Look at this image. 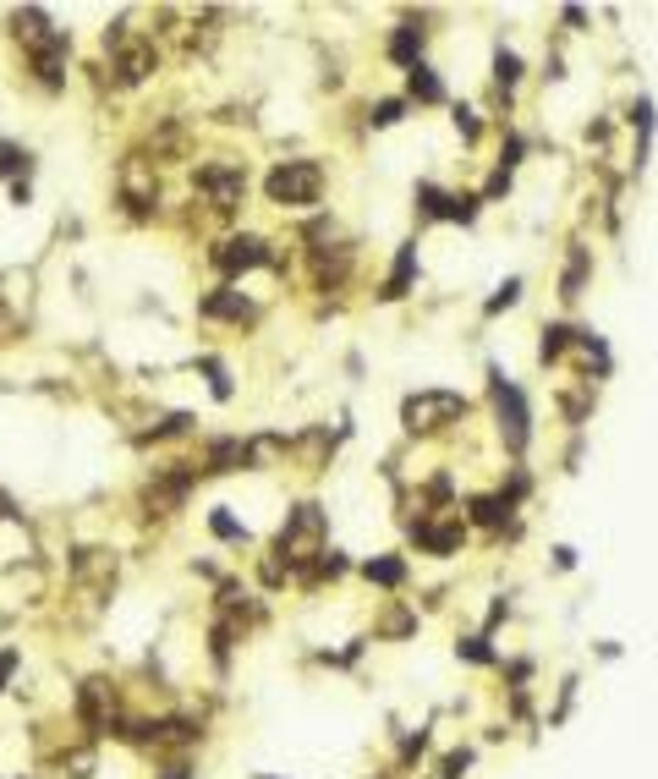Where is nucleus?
<instances>
[{
	"mask_svg": "<svg viewBox=\"0 0 658 779\" xmlns=\"http://www.w3.org/2000/svg\"><path fill=\"white\" fill-rule=\"evenodd\" d=\"M203 313H209V318H253V303H247L242 292L225 286V292H214V297L203 303Z\"/></svg>",
	"mask_w": 658,
	"mask_h": 779,
	"instance_id": "obj_9",
	"label": "nucleus"
},
{
	"mask_svg": "<svg viewBox=\"0 0 658 779\" xmlns=\"http://www.w3.org/2000/svg\"><path fill=\"white\" fill-rule=\"evenodd\" d=\"M17 170H28V155L17 144H0V176H17Z\"/></svg>",
	"mask_w": 658,
	"mask_h": 779,
	"instance_id": "obj_20",
	"label": "nucleus"
},
{
	"mask_svg": "<svg viewBox=\"0 0 658 779\" xmlns=\"http://www.w3.org/2000/svg\"><path fill=\"white\" fill-rule=\"evenodd\" d=\"M121 83H144L149 72H155V50L149 44H132V50H121Z\"/></svg>",
	"mask_w": 658,
	"mask_h": 779,
	"instance_id": "obj_10",
	"label": "nucleus"
},
{
	"mask_svg": "<svg viewBox=\"0 0 658 779\" xmlns=\"http://www.w3.org/2000/svg\"><path fill=\"white\" fill-rule=\"evenodd\" d=\"M412 270H417V248H401V259H395V270H390V281H384V297H390V303H395V297H406Z\"/></svg>",
	"mask_w": 658,
	"mask_h": 779,
	"instance_id": "obj_12",
	"label": "nucleus"
},
{
	"mask_svg": "<svg viewBox=\"0 0 658 779\" xmlns=\"http://www.w3.org/2000/svg\"><path fill=\"white\" fill-rule=\"evenodd\" d=\"M264 192H269V203H280V209H308V203H319V192H325V165H319V159H286V165H275V170L264 176Z\"/></svg>",
	"mask_w": 658,
	"mask_h": 779,
	"instance_id": "obj_1",
	"label": "nucleus"
},
{
	"mask_svg": "<svg viewBox=\"0 0 658 779\" xmlns=\"http://www.w3.org/2000/svg\"><path fill=\"white\" fill-rule=\"evenodd\" d=\"M417 198H423V214H434V220H473L478 214V198H461V192H439V187H417Z\"/></svg>",
	"mask_w": 658,
	"mask_h": 779,
	"instance_id": "obj_7",
	"label": "nucleus"
},
{
	"mask_svg": "<svg viewBox=\"0 0 658 779\" xmlns=\"http://www.w3.org/2000/svg\"><path fill=\"white\" fill-rule=\"evenodd\" d=\"M11 670H17V653L6 648V653H0V692H6V681H11Z\"/></svg>",
	"mask_w": 658,
	"mask_h": 779,
	"instance_id": "obj_24",
	"label": "nucleus"
},
{
	"mask_svg": "<svg viewBox=\"0 0 658 779\" xmlns=\"http://www.w3.org/2000/svg\"><path fill=\"white\" fill-rule=\"evenodd\" d=\"M461 769H467V752H456V758H445V779H461Z\"/></svg>",
	"mask_w": 658,
	"mask_h": 779,
	"instance_id": "obj_25",
	"label": "nucleus"
},
{
	"mask_svg": "<svg viewBox=\"0 0 658 779\" xmlns=\"http://www.w3.org/2000/svg\"><path fill=\"white\" fill-rule=\"evenodd\" d=\"M494 77H499V88H510V83L521 77V61H516L510 50H499V55H494Z\"/></svg>",
	"mask_w": 658,
	"mask_h": 779,
	"instance_id": "obj_18",
	"label": "nucleus"
},
{
	"mask_svg": "<svg viewBox=\"0 0 658 779\" xmlns=\"http://www.w3.org/2000/svg\"><path fill=\"white\" fill-rule=\"evenodd\" d=\"M209 527H214L220 538H247V533H242V527H236V522H231L225 510H214V516H209Z\"/></svg>",
	"mask_w": 658,
	"mask_h": 779,
	"instance_id": "obj_23",
	"label": "nucleus"
},
{
	"mask_svg": "<svg viewBox=\"0 0 658 779\" xmlns=\"http://www.w3.org/2000/svg\"><path fill=\"white\" fill-rule=\"evenodd\" d=\"M461 412H467V401H461L456 390H423V396H412V401L401 407V418H406L412 434H428V429H439V423H456Z\"/></svg>",
	"mask_w": 658,
	"mask_h": 779,
	"instance_id": "obj_3",
	"label": "nucleus"
},
{
	"mask_svg": "<svg viewBox=\"0 0 658 779\" xmlns=\"http://www.w3.org/2000/svg\"><path fill=\"white\" fill-rule=\"evenodd\" d=\"M406 88H412V99H423V105H439V99H445V88H439V77H434L428 66H412Z\"/></svg>",
	"mask_w": 658,
	"mask_h": 779,
	"instance_id": "obj_14",
	"label": "nucleus"
},
{
	"mask_svg": "<svg viewBox=\"0 0 658 779\" xmlns=\"http://www.w3.org/2000/svg\"><path fill=\"white\" fill-rule=\"evenodd\" d=\"M417 544L434 549V555H450V549L461 544V527H428V522H423V527H417Z\"/></svg>",
	"mask_w": 658,
	"mask_h": 779,
	"instance_id": "obj_15",
	"label": "nucleus"
},
{
	"mask_svg": "<svg viewBox=\"0 0 658 779\" xmlns=\"http://www.w3.org/2000/svg\"><path fill=\"white\" fill-rule=\"evenodd\" d=\"M494 407H499V429H505V445L510 451H521L527 445V434H532V418H527V401H521V390L494 368Z\"/></svg>",
	"mask_w": 658,
	"mask_h": 779,
	"instance_id": "obj_4",
	"label": "nucleus"
},
{
	"mask_svg": "<svg viewBox=\"0 0 658 779\" xmlns=\"http://www.w3.org/2000/svg\"><path fill=\"white\" fill-rule=\"evenodd\" d=\"M362 577H368V582H379V588H401V582H406V566H401V560H390V555H373V560L362 566Z\"/></svg>",
	"mask_w": 658,
	"mask_h": 779,
	"instance_id": "obj_13",
	"label": "nucleus"
},
{
	"mask_svg": "<svg viewBox=\"0 0 658 779\" xmlns=\"http://www.w3.org/2000/svg\"><path fill=\"white\" fill-rule=\"evenodd\" d=\"M319 538H325V510H319V505H297V510L286 516V527H280V555H286L291 566H297V560H314V555H325Z\"/></svg>",
	"mask_w": 658,
	"mask_h": 779,
	"instance_id": "obj_2",
	"label": "nucleus"
},
{
	"mask_svg": "<svg viewBox=\"0 0 658 779\" xmlns=\"http://www.w3.org/2000/svg\"><path fill=\"white\" fill-rule=\"evenodd\" d=\"M516 297H521V281H505V286H499V297H489V313H505Z\"/></svg>",
	"mask_w": 658,
	"mask_h": 779,
	"instance_id": "obj_22",
	"label": "nucleus"
},
{
	"mask_svg": "<svg viewBox=\"0 0 658 779\" xmlns=\"http://www.w3.org/2000/svg\"><path fill=\"white\" fill-rule=\"evenodd\" d=\"M417 55H423V28H417V22L395 28V33H390V61H401V66H417Z\"/></svg>",
	"mask_w": 658,
	"mask_h": 779,
	"instance_id": "obj_8",
	"label": "nucleus"
},
{
	"mask_svg": "<svg viewBox=\"0 0 658 779\" xmlns=\"http://www.w3.org/2000/svg\"><path fill=\"white\" fill-rule=\"evenodd\" d=\"M247 456H253V451H247L242 440H214V445H209V472H236Z\"/></svg>",
	"mask_w": 658,
	"mask_h": 779,
	"instance_id": "obj_11",
	"label": "nucleus"
},
{
	"mask_svg": "<svg viewBox=\"0 0 658 779\" xmlns=\"http://www.w3.org/2000/svg\"><path fill=\"white\" fill-rule=\"evenodd\" d=\"M269 253H264V242L258 236H231V242H220L214 248V264L225 270V275H242V270H258Z\"/></svg>",
	"mask_w": 658,
	"mask_h": 779,
	"instance_id": "obj_6",
	"label": "nucleus"
},
{
	"mask_svg": "<svg viewBox=\"0 0 658 779\" xmlns=\"http://www.w3.org/2000/svg\"><path fill=\"white\" fill-rule=\"evenodd\" d=\"M198 187L209 192L214 209H236L242 192H247V176H242V165H203L198 170Z\"/></svg>",
	"mask_w": 658,
	"mask_h": 779,
	"instance_id": "obj_5",
	"label": "nucleus"
},
{
	"mask_svg": "<svg viewBox=\"0 0 658 779\" xmlns=\"http://www.w3.org/2000/svg\"><path fill=\"white\" fill-rule=\"evenodd\" d=\"M473 516H478L484 527H499V522L510 516V499H505V494H484V499H473Z\"/></svg>",
	"mask_w": 658,
	"mask_h": 779,
	"instance_id": "obj_16",
	"label": "nucleus"
},
{
	"mask_svg": "<svg viewBox=\"0 0 658 779\" xmlns=\"http://www.w3.org/2000/svg\"><path fill=\"white\" fill-rule=\"evenodd\" d=\"M571 335H576V329H565V324H549V329H543V362H554V357H565V346H571Z\"/></svg>",
	"mask_w": 658,
	"mask_h": 779,
	"instance_id": "obj_17",
	"label": "nucleus"
},
{
	"mask_svg": "<svg viewBox=\"0 0 658 779\" xmlns=\"http://www.w3.org/2000/svg\"><path fill=\"white\" fill-rule=\"evenodd\" d=\"M461 653H467L473 664H494V648H489V636H467V642H461Z\"/></svg>",
	"mask_w": 658,
	"mask_h": 779,
	"instance_id": "obj_21",
	"label": "nucleus"
},
{
	"mask_svg": "<svg viewBox=\"0 0 658 779\" xmlns=\"http://www.w3.org/2000/svg\"><path fill=\"white\" fill-rule=\"evenodd\" d=\"M401 110H406V105H401V99H379V105H373V116H368V122H373V127H395V122H401Z\"/></svg>",
	"mask_w": 658,
	"mask_h": 779,
	"instance_id": "obj_19",
	"label": "nucleus"
}]
</instances>
